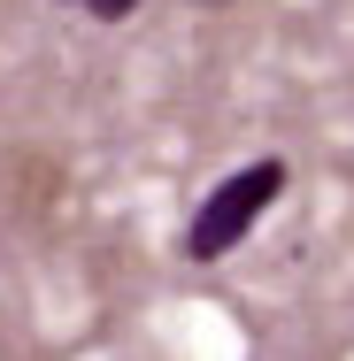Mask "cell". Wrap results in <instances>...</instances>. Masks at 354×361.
<instances>
[{
	"label": "cell",
	"mask_w": 354,
	"mask_h": 361,
	"mask_svg": "<svg viewBox=\"0 0 354 361\" xmlns=\"http://www.w3.org/2000/svg\"><path fill=\"white\" fill-rule=\"evenodd\" d=\"M208 8H223V0H208Z\"/></svg>",
	"instance_id": "3"
},
{
	"label": "cell",
	"mask_w": 354,
	"mask_h": 361,
	"mask_svg": "<svg viewBox=\"0 0 354 361\" xmlns=\"http://www.w3.org/2000/svg\"><path fill=\"white\" fill-rule=\"evenodd\" d=\"M77 8H85V16H100V23H124L139 0H77Z\"/></svg>",
	"instance_id": "2"
},
{
	"label": "cell",
	"mask_w": 354,
	"mask_h": 361,
	"mask_svg": "<svg viewBox=\"0 0 354 361\" xmlns=\"http://www.w3.org/2000/svg\"><path fill=\"white\" fill-rule=\"evenodd\" d=\"M285 177H293L285 154H254L247 169H231L208 200L193 208V223H185V262H223V254L285 200Z\"/></svg>",
	"instance_id": "1"
}]
</instances>
